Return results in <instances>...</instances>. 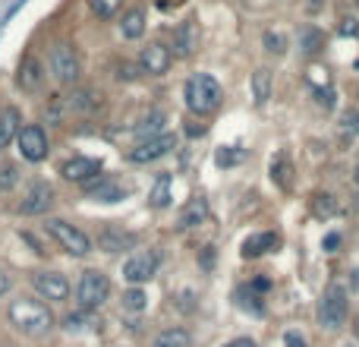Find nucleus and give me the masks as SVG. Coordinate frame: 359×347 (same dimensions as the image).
I'll return each instance as SVG.
<instances>
[{"label": "nucleus", "mask_w": 359, "mask_h": 347, "mask_svg": "<svg viewBox=\"0 0 359 347\" xmlns=\"http://www.w3.org/2000/svg\"><path fill=\"white\" fill-rule=\"evenodd\" d=\"M155 347H158V344H155Z\"/></svg>", "instance_id": "obj_46"}, {"label": "nucleus", "mask_w": 359, "mask_h": 347, "mask_svg": "<svg viewBox=\"0 0 359 347\" xmlns=\"http://www.w3.org/2000/svg\"><path fill=\"white\" fill-rule=\"evenodd\" d=\"M161 126H164V111H151L149 117L142 120V124L136 126V139L139 143H145V139H155V136H161Z\"/></svg>", "instance_id": "obj_23"}, {"label": "nucleus", "mask_w": 359, "mask_h": 347, "mask_svg": "<svg viewBox=\"0 0 359 347\" xmlns=\"http://www.w3.org/2000/svg\"><path fill=\"white\" fill-rule=\"evenodd\" d=\"M265 48L271 51V54H284V51H287V38L278 35V32H265Z\"/></svg>", "instance_id": "obj_35"}, {"label": "nucleus", "mask_w": 359, "mask_h": 347, "mask_svg": "<svg viewBox=\"0 0 359 347\" xmlns=\"http://www.w3.org/2000/svg\"><path fill=\"white\" fill-rule=\"evenodd\" d=\"M6 316H10L13 329L25 338H44V335H50V329H54V313H50L41 300H29V297L13 300Z\"/></svg>", "instance_id": "obj_1"}, {"label": "nucleus", "mask_w": 359, "mask_h": 347, "mask_svg": "<svg viewBox=\"0 0 359 347\" xmlns=\"http://www.w3.org/2000/svg\"><path fill=\"white\" fill-rule=\"evenodd\" d=\"M6 291H10V275H4V272H0V297H4Z\"/></svg>", "instance_id": "obj_40"}, {"label": "nucleus", "mask_w": 359, "mask_h": 347, "mask_svg": "<svg viewBox=\"0 0 359 347\" xmlns=\"http://www.w3.org/2000/svg\"><path fill=\"white\" fill-rule=\"evenodd\" d=\"M60 174L67 180H73V183H88V180L101 177V162L98 158H88V155H76V158H69V162H63Z\"/></svg>", "instance_id": "obj_13"}, {"label": "nucleus", "mask_w": 359, "mask_h": 347, "mask_svg": "<svg viewBox=\"0 0 359 347\" xmlns=\"http://www.w3.org/2000/svg\"><path fill=\"white\" fill-rule=\"evenodd\" d=\"M215 162L221 164V168H230V164L243 162V152H240V149H233V145H224V149H217Z\"/></svg>", "instance_id": "obj_34"}, {"label": "nucleus", "mask_w": 359, "mask_h": 347, "mask_svg": "<svg viewBox=\"0 0 359 347\" xmlns=\"http://www.w3.org/2000/svg\"><path fill=\"white\" fill-rule=\"evenodd\" d=\"M139 73H142V70H139V63H130V60H120V63H117V79H120V82L136 79Z\"/></svg>", "instance_id": "obj_36"}, {"label": "nucleus", "mask_w": 359, "mask_h": 347, "mask_svg": "<svg viewBox=\"0 0 359 347\" xmlns=\"http://www.w3.org/2000/svg\"><path fill=\"white\" fill-rule=\"evenodd\" d=\"M158 262H161V256H158L155 249H145V253L130 256V259L123 262V278L130 281L133 287L145 284V281H151V278H155V272H158Z\"/></svg>", "instance_id": "obj_8"}, {"label": "nucleus", "mask_w": 359, "mask_h": 347, "mask_svg": "<svg viewBox=\"0 0 359 347\" xmlns=\"http://www.w3.org/2000/svg\"><path fill=\"white\" fill-rule=\"evenodd\" d=\"M16 145H19V155L25 158V162H32V164H38V162H44L48 158V133L41 130L38 124H29V126H22L19 130V136H16Z\"/></svg>", "instance_id": "obj_7"}, {"label": "nucleus", "mask_w": 359, "mask_h": 347, "mask_svg": "<svg viewBox=\"0 0 359 347\" xmlns=\"http://www.w3.org/2000/svg\"><path fill=\"white\" fill-rule=\"evenodd\" d=\"M322 247L328 249V253H334V249L341 247V234H328V237H325V243H322Z\"/></svg>", "instance_id": "obj_38"}, {"label": "nucleus", "mask_w": 359, "mask_h": 347, "mask_svg": "<svg viewBox=\"0 0 359 347\" xmlns=\"http://www.w3.org/2000/svg\"><path fill=\"white\" fill-rule=\"evenodd\" d=\"M170 174H158V180H155V186H151V196H149V202L155 205V209H168L170 205Z\"/></svg>", "instance_id": "obj_25"}, {"label": "nucleus", "mask_w": 359, "mask_h": 347, "mask_svg": "<svg viewBox=\"0 0 359 347\" xmlns=\"http://www.w3.org/2000/svg\"><path fill=\"white\" fill-rule=\"evenodd\" d=\"M98 247L104 249V253H123V249L136 247V237H133V234H123V230L107 228L104 234H98Z\"/></svg>", "instance_id": "obj_21"}, {"label": "nucleus", "mask_w": 359, "mask_h": 347, "mask_svg": "<svg viewBox=\"0 0 359 347\" xmlns=\"http://www.w3.org/2000/svg\"><path fill=\"white\" fill-rule=\"evenodd\" d=\"M32 287L41 294L44 300H67L69 297V281L60 272H35L32 275Z\"/></svg>", "instance_id": "obj_11"}, {"label": "nucleus", "mask_w": 359, "mask_h": 347, "mask_svg": "<svg viewBox=\"0 0 359 347\" xmlns=\"http://www.w3.org/2000/svg\"><path fill=\"white\" fill-rule=\"evenodd\" d=\"M170 149H177V136H174V133H161V136H155V139H145V143H139L136 149L130 152V162L133 164L158 162V158H164Z\"/></svg>", "instance_id": "obj_9"}, {"label": "nucleus", "mask_w": 359, "mask_h": 347, "mask_svg": "<svg viewBox=\"0 0 359 347\" xmlns=\"http://www.w3.org/2000/svg\"><path fill=\"white\" fill-rule=\"evenodd\" d=\"M170 63H174V51L161 41H151L149 48H142V54H139V70L149 76H164L170 70Z\"/></svg>", "instance_id": "obj_10"}, {"label": "nucleus", "mask_w": 359, "mask_h": 347, "mask_svg": "<svg viewBox=\"0 0 359 347\" xmlns=\"http://www.w3.org/2000/svg\"><path fill=\"white\" fill-rule=\"evenodd\" d=\"M353 284L359 287V268H353Z\"/></svg>", "instance_id": "obj_43"}, {"label": "nucleus", "mask_w": 359, "mask_h": 347, "mask_svg": "<svg viewBox=\"0 0 359 347\" xmlns=\"http://www.w3.org/2000/svg\"><path fill=\"white\" fill-rule=\"evenodd\" d=\"M215 266V247H205V253H202V268H211Z\"/></svg>", "instance_id": "obj_39"}, {"label": "nucleus", "mask_w": 359, "mask_h": 347, "mask_svg": "<svg viewBox=\"0 0 359 347\" xmlns=\"http://www.w3.org/2000/svg\"><path fill=\"white\" fill-rule=\"evenodd\" d=\"M120 32H123V38H130V41L142 38V32H145V10H130V13H126L123 22H120Z\"/></svg>", "instance_id": "obj_24"}, {"label": "nucleus", "mask_w": 359, "mask_h": 347, "mask_svg": "<svg viewBox=\"0 0 359 347\" xmlns=\"http://www.w3.org/2000/svg\"><path fill=\"white\" fill-rule=\"evenodd\" d=\"M353 335L359 338V316H356V325H353Z\"/></svg>", "instance_id": "obj_44"}, {"label": "nucleus", "mask_w": 359, "mask_h": 347, "mask_svg": "<svg viewBox=\"0 0 359 347\" xmlns=\"http://www.w3.org/2000/svg\"><path fill=\"white\" fill-rule=\"evenodd\" d=\"M145 306H149V297H145L142 287H133V291H126V294H123V310H130V313H142Z\"/></svg>", "instance_id": "obj_31"}, {"label": "nucleus", "mask_w": 359, "mask_h": 347, "mask_svg": "<svg viewBox=\"0 0 359 347\" xmlns=\"http://www.w3.org/2000/svg\"><path fill=\"white\" fill-rule=\"evenodd\" d=\"M278 234L274 230H259V234H252V237H246L243 240V259H259V256H265V253H271V249H278Z\"/></svg>", "instance_id": "obj_17"}, {"label": "nucleus", "mask_w": 359, "mask_h": 347, "mask_svg": "<svg viewBox=\"0 0 359 347\" xmlns=\"http://www.w3.org/2000/svg\"><path fill=\"white\" fill-rule=\"evenodd\" d=\"M19 183V168L16 164H0V190L10 192Z\"/></svg>", "instance_id": "obj_33"}, {"label": "nucleus", "mask_w": 359, "mask_h": 347, "mask_svg": "<svg viewBox=\"0 0 359 347\" xmlns=\"http://www.w3.org/2000/svg\"><path fill=\"white\" fill-rule=\"evenodd\" d=\"M86 190H88V196H92L95 202H120V199L126 196V186H120L117 180L104 177V174L95 177V180H88Z\"/></svg>", "instance_id": "obj_14"}, {"label": "nucleus", "mask_w": 359, "mask_h": 347, "mask_svg": "<svg viewBox=\"0 0 359 347\" xmlns=\"http://www.w3.org/2000/svg\"><path fill=\"white\" fill-rule=\"evenodd\" d=\"M337 133H341L344 143H350V139H356V136H359V107H347V111L341 114Z\"/></svg>", "instance_id": "obj_27"}, {"label": "nucleus", "mask_w": 359, "mask_h": 347, "mask_svg": "<svg viewBox=\"0 0 359 347\" xmlns=\"http://www.w3.org/2000/svg\"><path fill=\"white\" fill-rule=\"evenodd\" d=\"M107 294H111V281H107L104 272H98V268L82 272L79 284H76V303H79V310H98L107 300Z\"/></svg>", "instance_id": "obj_3"}, {"label": "nucleus", "mask_w": 359, "mask_h": 347, "mask_svg": "<svg viewBox=\"0 0 359 347\" xmlns=\"http://www.w3.org/2000/svg\"><path fill=\"white\" fill-rule=\"evenodd\" d=\"M309 205H312V215L316 218H334L337 211H341V202H337V196H331V192H316Z\"/></svg>", "instance_id": "obj_22"}, {"label": "nucleus", "mask_w": 359, "mask_h": 347, "mask_svg": "<svg viewBox=\"0 0 359 347\" xmlns=\"http://www.w3.org/2000/svg\"><path fill=\"white\" fill-rule=\"evenodd\" d=\"M344 32H347V35H356V25H353V19H347V22H344Z\"/></svg>", "instance_id": "obj_42"}, {"label": "nucleus", "mask_w": 359, "mask_h": 347, "mask_svg": "<svg viewBox=\"0 0 359 347\" xmlns=\"http://www.w3.org/2000/svg\"><path fill=\"white\" fill-rule=\"evenodd\" d=\"M356 183H359V168H356Z\"/></svg>", "instance_id": "obj_45"}, {"label": "nucleus", "mask_w": 359, "mask_h": 347, "mask_svg": "<svg viewBox=\"0 0 359 347\" xmlns=\"http://www.w3.org/2000/svg\"><path fill=\"white\" fill-rule=\"evenodd\" d=\"M155 344H158V347H192L189 332H183V329H168V332H161Z\"/></svg>", "instance_id": "obj_29"}, {"label": "nucleus", "mask_w": 359, "mask_h": 347, "mask_svg": "<svg viewBox=\"0 0 359 347\" xmlns=\"http://www.w3.org/2000/svg\"><path fill=\"white\" fill-rule=\"evenodd\" d=\"M205 218H208V202H205L202 196H192L189 202H186V209L180 211V218H177V228H180V230L198 228V224H205Z\"/></svg>", "instance_id": "obj_19"}, {"label": "nucleus", "mask_w": 359, "mask_h": 347, "mask_svg": "<svg viewBox=\"0 0 359 347\" xmlns=\"http://www.w3.org/2000/svg\"><path fill=\"white\" fill-rule=\"evenodd\" d=\"M50 202H54V186L38 180V183H32L29 190H25L22 202H19V211H22V215H44V211L50 209Z\"/></svg>", "instance_id": "obj_12"}, {"label": "nucleus", "mask_w": 359, "mask_h": 347, "mask_svg": "<svg viewBox=\"0 0 359 347\" xmlns=\"http://www.w3.org/2000/svg\"><path fill=\"white\" fill-rule=\"evenodd\" d=\"M347 310H350L347 291H344L341 284H328V291L318 300V322H322L325 329H337V325L347 319Z\"/></svg>", "instance_id": "obj_5"}, {"label": "nucleus", "mask_w": 359, "mask_h": 347, "mask_svg": "<svg viewBox=\"0 0 359 347\" xmlns=\"http://www.w3.org/2000/svg\"><path fill=\"white\" fill-rule=\"evenodd\" d=\"M44 230H48V234L54 237V240L60 243L69 256H88V253H92V240H88V234H82L79 228L60 221V218H48Z\"/></svg>", "instance_id": "obj_4"}, {"label": "nucleus", "mask_w": 359, "mask_h": 347, "mask_svg": "<svg viewBox=\"0 0 359 347\" xmlns=\"http://www.w3.org/2000/svg\"><path fill=\"white\" fill-rule=\"evenodd\" d=\"M271 177H274V183L278 186L290 183V164H287V155H280V152L271 158Z\"/></svg>", "instance_id": "obj_30"}, {"label": "nucleus", "mask_w": 359, "mask_h": 347, "mask_svg": "<svg viewBox=\"0 0 359 347\" xmlns=\"http://www.w3.org/2000/svg\"><path fill=\"white\" fill-rule=\"evenodd\" d=\"M48 63H50V73H54L57 82H63V86H73V82H79L82 67H79V57H76L73 44H63V41L54 44V48H50Z\"/></svg>", "instance_id": "obj_6"}, {"label": "nucleus", "mask_w": 359, "mask_h": 347, "mask_svg": "<svg viewBox=\"0 0 359 347\" xmlns=\"http://www.w3.org/2000/svg\"><path fill=\"white\" fill-rule=\"evenodd\" d=\"M183 98H186V107H189L192 114H211V111H217V105H221L224 89H221V82H217L215 76L196 73V76L186 79Z\"/></svg>", "instance_id": "obj_2"}, {"label": "nucleus", "mask_w": 359, "mask_h": 347, "mask_svg": "<svg viewBox=\"0 0 359 347\" xmlns=\"http://www.w3.org/2000/svg\"><path fill=\"white\" fill-rule=\"evenodd\" d=\"M252 98L255 105H265L271 98V73L268 70H255L252 73Z\"/></svg>", "instance_id": "obj_26"}, {"label": "nucleus", "mask_w": 359, "mask_h": 347, "mask_svg": "<svg viewBox=\"0 0 359 347\" xmlns=\"http://www.w3.org/2000/svg\"><path fill=\"white\" fill-rule=\"evenodd\" d=\"M88 4H92V10L98 13L101 19H111V16H117V10H120L123 0H88Z\"/></svg>", "instance_id": "obj_32"}, {"label": "nucleus", "mask_w": 359, "mask_h": 347, "mask_svg": "<svg viewBox=\"0 0 359 347\" xmlns=\"http://www.w3.org/2000/svg\"><path fill=\"white\" fill-rule=\"evenodd\" d=\"M19 130H22V114H19V107H13V105L4 107V111H0V149H6V145L19 136Z\"/></svg>", "instance_id": "obj_20"}, {"label": "nucleus", "mask_w": 359, "mask_h": 347, "mask_svg": "<svg viewBox=\"0 0 359 347\" xmlns=\"http://www.w3.org/2000/svg\"><path fill=\"white\" fill-rule=\"evenodd\" d=\"M44 79V67L38 63L35 54H25L22 63H19V73H16V86L22 89V92H35L38 86H41Z\"/></svg>", "instance_id": "obj_16"}, {"label": "nucleus", "mask_w": 359, "mask_h": 347, "mask_svg": "<svg viewBox=\"0 0 359 347\" xmlns=\"http://www.w3.org/2000/svg\"><path fill=\"white\" fill-rule=\"evenodd\" d=\"M284 347H306V341H303V335H297V332H287Z\"/></svg>", "instance_id": "obj_37"}, {"label": "nucleus", "mask_w": 359, "mask_h": 347, "mask_svg": "<svg viewBox=\"0 0 359 347\" xmlns=\"http://www.w3.org/2000/svg\"><path fill=\"white\" fill-rule=\"evenodd\" d=\"M236 303H240L243 310L255 313V316H262V310H265V306H262V300H259V291H255L252 284H249V287H240V291H236Z\"/></svg>", "instance_id": "obj_28"}, {"label": "nucleus", "mask_w": 359, "mask_h": 347, "mask_svg": "<svg viewBox=\"0 0 359 347\" xmlns=\"http://www.w3.org/2000/svg\"><path fill=\"white\" fill-rule=\"evenodd\" d=\"M198 48V22L196 19H183L174 32V54L177 57H189Z\"/></svg>", "instance_id": "obj_15"}, {"label": "nucleus", "mask_w": 359, "mask_h": 347, "mask_svg": "<svg viewBox=\"0 0 359 347\" xmlns=\"http://www.w3.org/2000/svg\"><path fill=\"white\" fill-rule=\"evenodd\" d=\"M227 347H255V341H249V338H236V341H230Z\"/></svg>", "instance_id": "obj_41"}, {"label": "nucleus", "mask_w": 359, "mask_h": 347, "mask_svg": "<svg viewBox=\"0 0 359 347\" xmlns=\"http://www.w3.org/2000/svg\"><path fill=\"white\" fill-rule=\"evenodd\" d=\"M67 101V114H92L101 107V92H95V89H76Z\"/></svg>", "instance_id": "obj_18"}]
</instances>
